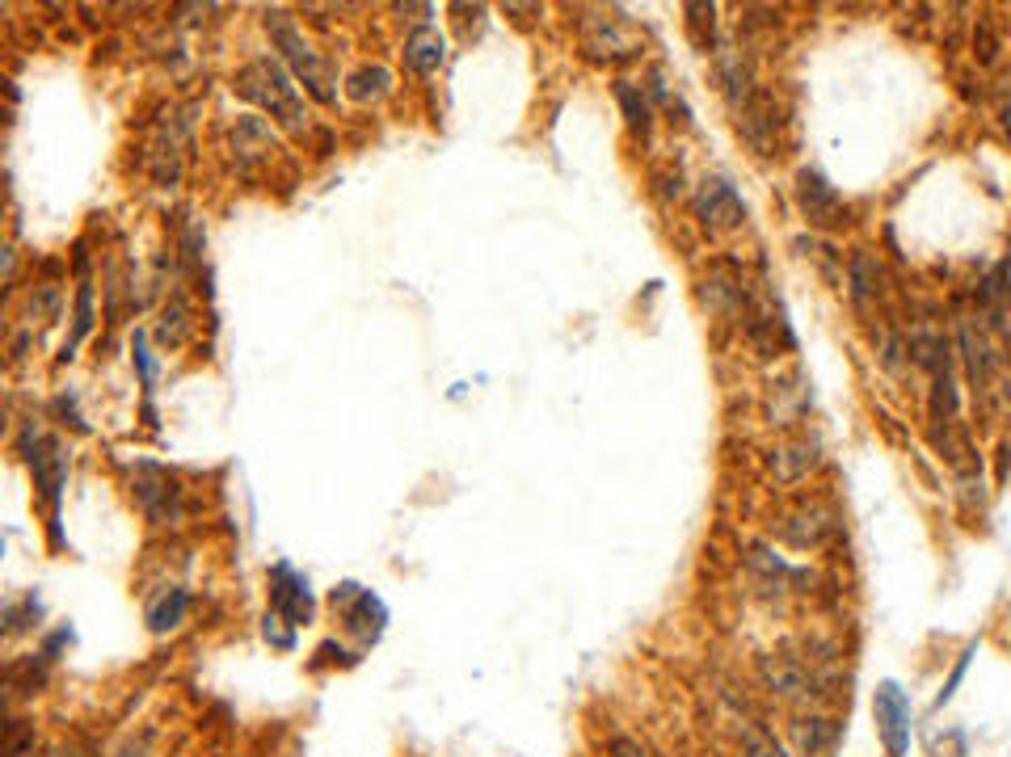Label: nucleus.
Wrapping results in <instances>:
<instances>
[{
  "label": "nucleus",
  "mask_w": 1011,
  "mask_h": 757,
  "mask_svg": "<svg viewBox=\"0 0 1011 757\" xmlns=\"http://www.w3.org/2000/svg\"><path fill=\"white\" fill-rule=\"evenodd\" d=\"M780 538L792 547H818L830 535V514L822 505H797L789 514H780Z\"/></svg>",
  "instance_id": "obj_11"
},
{
  "label": "nucleus",
  "mask_w": 1011,
  "mask_h": 757,
  "mask_svg": "<svg viewBox=\"0 0 1011 757\" xmlns=\"http://www.w3.org/2000/svg\"><path fill=\"white\" fill-rule=\"evenodd\" d=\"M388 93H392V72L380 68V63H367V68H359L354 77L346 80V98L350 101H380Z\"/></svg>",
  "instance_id": "obj_16"
},
{
  "label": "nucleus",
  "mask_w": 1011,
  "mask_h": 757,
  "mask_svg": "<svg viewBox=\"0 0 1011 757\" xmlns=\"http://www.w3.org/2000/svg\"><path fill=\"white\" fill-rule=\"evenodd\" d=\"M190 333H194V316H190L186 300H169L161 312V324H157V341L169 345V350H178V345H186Z\"/></svg>",
  "instance_id": "obj_17"
},
{
  "label": "nucleus",
  "mask_w": 1011,
  "mask_h": 757,
  "mask_svg": "<svg viewBox=\"0 0 1011 757\" xmlns=\"http://www.w3.org/2000/svg\"><path fill=\"white\" fill-rule=\"evenodd\" d=\"M982 307L991 316L994 333L1011 345V279H1008V265H999L991 279L982 282Z\"/></svg>",
  "instance_id": "obj_13"
},
{
  "label": "nucleus",
  "mask_w": 1011,
  "mask_h": 757,
  "mask_svg": "<svg viewBox=\"0 0 1011 757\" xmlns=\"http://www.w3.org/2000/svg\"><path fill=\"white\" fill-rule=\"evenodd\" d=\"M143 754H148V745H143V740H140V745L131 740V745H122V749H119V757H143Z\"/></svg>",
  "instance_id": "obj_29"
},
{
  "label": "nucleus",
  "mask_w": 1011,
  "mask_h": 757,
  "mask_svg": "<svg viewBox=\"0 0 1011 757\" xmlns=\"http://www.w3.org/2000/svg\"><path fill=\"white\" fill-rule=\"evenodd\" d=\"M877 286H881V265H877L869 253H855V258H851V300L864 307Z\"/></svg>",
  "instance_id": "obj_20"
},
{
  "label": "nucleus",
  "mask_w": 1011,
  "mask_h": 757,
  "mask_svg": "<svg viewBox=\"0 0 1011 757\" xmlns=\"http://www.w3.org/2000/svg\"><path fill=\"white\" fill-rule=\"evenodd\" d=\"M1008 131H1011V110H1008Z\"/></svg>",
  "instance_id": "obj_31"
},
{
  "label": "nucleus",
  "mask_w": 1011,
  "mask_h": 757,
  "mask_svg": "<svg viewBox=\"0 0 1011 757\" xmlns=\"http://www.w3.org/2000/svg\"><path fill=\"white\" fill-rule=\"evenodd\" d=\"M797 202H801L805 220L822 223V228H830V223H843V215H848V206H843V199H839V190H834V185H830L818 169H801V173H797Z\"/></svg>",
  "instance_id": "obj_6"
},
{
  "label": "nucleus",
  "mask_w": 1011,
  "mask_h": 757,
  "mask_svg": "<svg viewBox=\"0 0 1011 757\" xmlns=\"http://www.w3.org/2000/svg\"><path fill=\"white\" fill-rule=\"evenodd\" d=\"M611 757H645V749H641V745H637V740L615 737V740H611Z\"/></svg>",
  "instance_id": "obj_28"
},
{
  "label": "nucleus",
  "mask_w": 1011,
  "mask_h": 757,
  "mask_svg": "<svg viewBox=\"0 0 1011 757\" xmlns=\"http://www.w3.org/2000/svg\"><path fill=\"white\" fill-rule=\"evenodd\" d=\"M404 60H409V68H413V72H422V77L439 72V68H443V60H447L443 34H439L434 26H422V30H413V34H409V42H404Z\"/></svg>",
  "instance_id": "obj_14"
},
{
  "label": "nucleus",
  "mask_w": 1011,
  "mask_h": 757,
  "mask_svg": "<svg viewBox=\"0 0 1011 757\" xmlns=\"http://www.w3.org/2000/svg\"><path fill=\"white\" fill-rule=\"evenodd\" d=\"M30 472H34V484H39L42 501L51 505V514L60 509V488L63 480H68V455H63V446L56 438H34V446H30Z\"/></svg>",
  "instance_id": "obj_9"
},
{
  "label": "nucleus",
  "mask_w": 1011,
  "mask_h": 757,
  "mask_svg": "<svg viewBox=\"0 0 1011 757\" xmlns=\"http://www.w3.org/2000/svg\"><path fill=\"white\" fill-rule=\"evenodd\" d=\"M186 610H190L186 589H169V594H161V598L148 606V627H152L157 636H164V632H173V627L182 623Z\"/></svg>",
  "instance_id": "obj_18"
},
{
  "label": "nucleus",
  "mask_w": 1011,
  "mask_h": 757,
  "mask_svg": "<svg viewBox=\"0 0 1011 757\" xmlns=\"http://www.w3.org/2000/svg\"><path fill=\"white\" fill-rule=\"evenodd\" d=\"M763 678L771 682V690H780L784 698H805L809 695V674L792 657H768L763 660Z\"/></svg>",
  "instance_id": "obj_15"
},
{
  "label": "nucleus",
  "mask_w": 1011,
  "mask_h": 757,
  "mask_svg": "<svg viewBox=\"0 0 1011 757\" xmlns=\"http://www.w3.org/2000/svg\"><path fill=\"white\" fill-rule=\"evenodd\" d=\"M872 719H877V737L885 745L890 757L910 754V695L898 682H881L872 695Z\"/></svg>",
  "instance_id": "obj_3"
},
{
  "label": "nucleus",
  "mask_w": 1011,
  "mask_h": 757,
  "mask_svg": "<svg viewBox=\"0 0 1011 757\" xmlns=\"http://www.w3.org/2000/svg\"><path fill=\"white\" fill-rule=\"evenodd\" d=\"M747 757H789L775 740L768 737V733H759V728H747Z\"/></svg>",
  "instance_id": "obj_26"
},
{
  "label": "nucleus",
  "mask_w": 1011,
  "mask_h": 757,
  "mask_svg": "<svg viewBox=\"0 0 1011 757\" xmlns=\"http://www.w3.org/2000/svg\"><path fill=\"white\" fill-rule=\"evenodd\" d=\"M830 737H834V728H830L827 719L813 716V719H801V724H797V745H801L805 754H818Z\"/></svg>",
  "instance_id": "obj_21"
},
{
  "label": "nucleus",
  "mask_w": 1011,
  "mask_h": 757,
  "mask_svg": "<svg viewBox=\"0 0 1011 757\" xmlns=\"http://www.w3.org/2000/svg\"><path fill=\"white\" fill-rule=\"evenodd\" d=\"M266 34H270V42L279 47L283 63L291 68V77L303 80V89H308L312 98L321 101V105H333V101H338V77H333V68H329V60H324L312 42L303 39V30L291 21V13L270 9V13H266Z\"/></svg>",
  "instance_id": "obj_2"
},
{
  "label": "nucleus",
  "mask_w": 1011,
  "mask_h": 757,
  "mask_svg": "<svg viewBox=\"0 0 1011 757\" xmlns=\"http://www.w3.org/2000/svg\"><path fill=\"white\" fill-rule=\"evenodd\" d=\"M56 757H81L77 749H63V754H56Z\"/></svg>",
  "instance_id": "obj_30"
},
{
  "label": "nucleus",
  "mask_w": 1011,
  "mask_h": 757,
  "mask_svg": "<svg viewBox=\"0 0 1011 757\" xmlns=\"http://www.w3.org/2000/svg\"><path fill=\"white\" fill-rule=\"evenodd\" d=\"M287 627H291V623H287L283 615H266V639H270L274 648H283V653H291V648H296V636H291Z\"/></svg>",
  "instance_id": "obj_25"
},
{
  "label": "nucleus",
  "mask_w": 1011,
  "mask_h": 757,
  "mask_svg": "<svg viewBox=\"0 0 1011 757\" xmlns=\"http://www.w3.org/2000/svg\"><path fill=\"white\" fill-rule=\"evenodd\" d=\"M237 93L244 101H253L258 110H266L274 122H283L287 131H303L308 127V110H303L296 80H291V72H287L283 63L270 60V55H258V60L244 63L241 72H237Z\"/></svg>",
  "instance_id": "obj_1"
},
{
  "label": "nucleus",
  "mask_w": 1011,
  "mask_h": 757,
  "mask_svg": "<svg viewBox=\"0 0 1011 757\" xmlns=\"http://www.w3.org/2000/svg\"><path fill=\"white\" fill-rule=\"evenodd\" d=\"M333 606H342L346 610V627H350V632H359V636H367V639H376L384 632V623H388L384 602L376 598L371 589H359L354 581H346V585L333 589Z\"/></svg>",
  "instance_id": "obj_7"
},
{
  "label": "nucleus",
  "mask_w": 1011,
  "mask_h": 757,
  "mask_svg": "<svg viewBox=\"0 0 1011 757\" xmlns=\"http://www.w3.org/2000/svg\"><path fill=\"white\" fill-rule=\"evenodd\" d=\"M136 497H140L143 514L148 518H173L178 514V480L169 476L157 463H140V484H136Z\"/></svg>",
  "instance_id": "obj_10"
},
{
  "label": "nucleus",
  "mask_w": 1011,
  "mask_h": 757,
  "mask_svg": "<svg viewBox=\"0 0 1011 757\" xmlns=\"http://www.w3.org/2000/svg\"><path fill=\"white\" fill-rule=\"evenodd\" d=\"M813 467H818V442L813 438L784 442V446H775V451H771V472L784 480V484L809 476Z\"/></svg>",
  "instance_id": "obj_12"
},
{
  "label": "nucleus",
  "mask_w": 1011,
  "mask_h": 757,
  "mask_svg": "<svg viewBox=\"0 0 1011 757\" xmlns=\"http://www.w3.org/2000/svg\"><path fill=\"white\" fill-rule=\"evenodd\" d=\"M970 660H973V644H970V648H965V653H961V660H957V669H952V674H949V682H944V690H940V695H935V707H944V703H949V698L957 695V686H961V678H965V669H970Z\"/></svg>",
  "instance_id": "obj_27"
},
{
  "label": "nucleus",
  "mask_w": 1011,
  "mask_h": 757,
  "mask_svg": "<svg viewBox=\"0 0 1011 757\" xmlns=\"http://www.w3.org/2000/svg\"><path fill=\"white\" fill-rule=\"evenodd\" d=\"M131 350H136V366H140L143 392H152V387H157V366H152V354H148V337H143V333H136Z\"/></svg>",
  "instance_id": "obj_24"
},
{
  "label": "nucleus",
  "mask_w": 1011,
  "mask_h": 757,
  "mask_svg": "<svg viewBox=\"0 0 1011 757\" xmlns=\"http://www.w3.org/2000/svg\"><path fill=\"white\" fill-rule=\"evenodd\" d=\"M620 101H624V110H628V122L637 127V131H649V105H645V98H637V89L628 84V80H620Z\"/></svg>",
  "instance_id": "obj_23"
},
{
  "label": "nucleus",
  "mask_w": 1011,
  "mask_h": 757,
  "mask_svg": "<svg viewBox=\"0 0 1011 757\" xmlns=\"http://www.w3.org/2000/svg\"><path fill=\"white\" fill-rule=\"evenodd\" d=\"M279 152V140L270 131V122L262 114H244L232 127V157L244 173H253V164H270V157Z\"/></svg>",
  "instance_id": "obj_8"
},
{
  "label": "nucleus",
  "mask_w": 1011,
  "mask_h": 757,
  "mask_svg": "<svg viewBox=\"0 0 1011 757\" xmlns=\"http://www.w3.org/2000/svg\"><path fill=\"white\" fill-rule=\"evenodd\" d=\"M587 42L594 55H628V51H632V39H628L615 21H607V18L587 21Z\"/></svg>",
  "instance_id": "obj_19"
},
{
  "label": "nucleus",
  "mask_w": 1011,
  "mask_h": 757,
  "mask_svg": "<svg viewBox=\"0 0 1011 757\" xmlns=\"http://www.w3.org/2000/svg\"><path fill=\"white\" fill-rule=\"evenodd\" d=\"M270 602H274V615H283L291 627H303V623H312V615H317L308 577L296 573L291 564H274L270 568Z\"/></svg>",
  "instance_id": "obj_4"
},
{
  "label": "nucleus",
  "mask_w": 1011,
  "mask_h": 757,
  "mask_svg": "<svg viewBox=\"0 0 1011 757\" xmlns=\"http://www.w3.org/2000/svg\"><path fill=\"white\" fill-rule=\"evenodd\" d=\"M695 211H700V220H704L712 232H729V228H738V223L747 220V202H742V194H738L725 178L700 181Z\"/></svg>",
  "instance_id": "obj_5"
},
{
  "label": "nucleus",
  "mask_w": 1011,
  "mask_h": 757,
  "mask_svg": "<svg viewBox=\"0 0 1011 757\" xmlns=\"http://www.w3.org/2000/svg\"><path fill=\"white\" fill-rule=\"evenodd\" d=\"M89 324H93V291H89V282H81V295H77V333H72V341L63 345V359H72L77 341L89 333Z\"/></svg>",
  "instance_id": "obj_22"
}]
</instances>
